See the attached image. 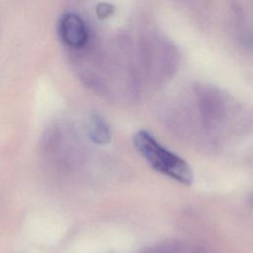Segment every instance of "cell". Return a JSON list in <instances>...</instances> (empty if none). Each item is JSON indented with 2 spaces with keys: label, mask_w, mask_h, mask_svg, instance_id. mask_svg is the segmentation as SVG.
I'll list each match as a JSON object with an SVG mask.
<instances>
[{
  "label": "cell",
  "mask_w": 253,
  "mask_h": 253,
  "mask_svg": "<svg viewBox=\"0 0 253 253\" xmlns=\"http://www.w3.org/2000/svg\"><path fill=\"white\" fill-rule=\"evenodd\" d=\"M180 61V51L170 40L156 34H146L137 40L136 68L139 76L153 83L166 82L175 75Z\"/></svg>",
  "instance_id": "6da1fadb"
},
{
  "label": "cell",
  "mask_w": 253,
  "mask_h": 253,
  "mask_svg": "<svg viewBox=\"0 0 253 253\" xmlns=\"http://www.w3.org/2000/svg\"><path fill=\"white\" fill-rule=\"evenodd\" d=\"M137 151L146 162L157 172L189 186L194 176L190 165L176 153L164 147L156 138L146 130H139L133 137Z\"/></svg>",
  "instance_id": "7a4b0ae2"
},
{
  "label": "cell",
  "mask_w": 253,
  "mask_h": 253,
  "mask_svg": "<svg viewBox=\"0 0 253 253\" xmlns=\"http://www.w3.org/2000/svg\"><path fill=\"white\" fill-rule=\"evenodd\" d=\"M57 31L63 45L70 51L82 48L91 40L86 23L78 14L73 12H66L60 17Z\"/></svg>",
  "instance_id": "3957f363"
},
{
  "label": "cell",
  "mask_w": 253,
  "mask_h": 253,
  "mask_svg": "<svg viewBox=\"0 0 253 253\" xmlns=\"http://www.w3.org/2000/svg\"><path fill=\"white\" fill-rule=\"evenodd\" d=\"M231 11L237 42L244 50L253 54V27L248 25L244 11L238 4H233Z\"/></svg>",
  "instance_id": "277c9868"
},
{
  "label": "cell",
  "mask_w": 253,
  "mask_h": 253,
  "mask_svg": "<svg viewBox=\"0 0 253 253\" xmlns=\"http://www.w3.org/2000/svg\"><path fill=\"white\" fill-rule=\"evenodd\" d=\"M90 139L97 144H107L112 138V131L107 121L99 114H92L88 123Z\"/></svg>",
  "instance_id": "5b68a950"
},
{
  "label": "cell",
  "mask_w": 253,
  "mask_h": 253,
  "mask_svg": "<svg viewBox=\"0 0 253 253\" xmlns=\"http://www.w3.org/2000/svg\"><path fill=\"white\" fill-rule=\"evenodd\" d=\"M113 7L109 4L103 3L98 6V15L101 17H109L110 15L113 14Z\"/></svg>",
  "instance_id": "8992f818"
}]
</instances>
